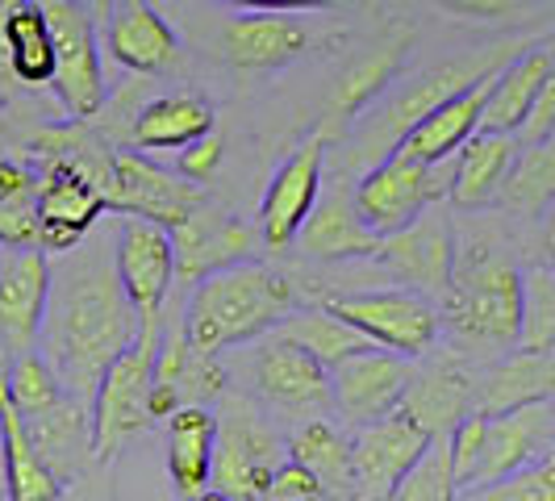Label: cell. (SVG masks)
<instances>
[{
    "label": "cell",
    "instance_id": "obj_1",
    "mask_svg": "<svg viewBox=\"0 0 555 501\" xmlns=\"http://www.w3.org/2000/svg\"><path fill=\"white\" fill-rule=\"evenodd\" d=\"M117 230H92L76 251L51 259V293L38 331V356L67 397L83 401L101 372L139 343V318L113 268Z\"/></svg>",
    "mask_w": 555,
    "mask_h": 501
},
{
    "label": "cell",
    "instance_id": "obj_2",
    "mask_svg": "<svg viewBox=\"0 0 555 501\" xmlns=\"http://www.w3.org/2000/svg\"><path fill=\"white\" fill-rule=\"evenodd\" d=\"M293 309H297V288L288 284V277L272 272L259 259L230 264L193 284V297L184 301V313H180L184 343L196 356L218 360L230 347L272 334Z\"/></svg>",
    "mask_w": 555,
    "mask_h": 501
},
{
    "label": "cell",
    "instance_id": "obj_3",
    "mask_svg": "<svg viewBox=\"0 0 555 501\" xmlns=\"http://www.w3.org/2000/svg\"><path fill=\"white\" fill-rule=\"evenodd\" d=\"M439 326L460 343L473 347H509L518 334V309H522V272L493 247H460L455 239V264L439 297Z\"/></svg>",
    "mask_w": 555,
    "mask_h": 501
},
{
    "label": "cell",
    "instance_id": "obj_4",
    "mask_svg": "<svg viewBox=\"0 0 555 501\" xmlns=\"http://www.w3.org/2000/svg\"><path fill=\"white\" fill-rule=\"evenodd\" d=\"M509 59H514V51H509V47H498V51H476V55H468V59L430 67L426 76H417L414 84H405L401 92H392L389 101L363 121L360 155L372 159V167L380 164V159H389L392 151L401 146V139L414 130L426 113L439 110L443 101L460 97V92H468L473 84L489 80V76L501 72Z\"/></svg>",
    "mask_w": 555,
    "mask_h": 501
},
{
    "label": "cell",
    "instance_id": "obj_5",
    "mask_svg": "<svg viewBox=\"0 0 555 501\" xmlns=\"http://www.w3.org/2000/svg\"><path fill=\"white\" fill-rule=\"evenodd\" d=\"M326 313L347 322L363 343L376 351H389L397 360H417L439 338V309L426 297L401 293V288H367V293H343L326 301Z\"/></svg>",
    "mask_w": 555,
    "mask_h": 501
},
{
    "label": "cell",
    "instance_id": "obj_6",
    "mask_svg": "<svg viewBox=\"0 0 555 501\" xmlns=\"http://www.w3.org/2000/svg\"><path fill=\"white\" fill-rule=\"evenodd\" d=\"M447 193H451V159L447 164H414V159L389 155L363 171L351 205L376 239H389L417 222L426 209H435L439 201H447Z\"/></svg>",
    "mask_w": 555,
    "mask_h": 501
},
{
    "label": "cell",
    "instance_id": "obj_7",
    "mask_svg": "<svg viewBox=\"0 0 555 501\" xmlns=\"http://www.w3.org/2000/svg\"><path fill=\"white\" fill-rule=\"evenodd\" d=\"M280 468V439L247 401H225L218 435H214V464L209 485L225 501H263Z\"/></svg>",
    "mask_w": 555,
    "mask_h": 501
},
{
    "label": "cell",
    "instance_id": "obj_8",
    "mask_svg": "<svg viewBox=\"0 0 555 501\" xmlns=\"http://www.w3.org/2000/svg\"><path fill=\"white\" fill-rule=\"evenodd\" d=\"M151 381H155V343L139 338L130 351L101 372L92 389V455L113 460L151 422Z\"/></svg>",
    "mask_w": 555,
    "mask_h": 501
},
{
    "label": "cell",
    "instance_id": "obj_9",
    "mask_svg": "<svg viewBox=\"0 0 555 501\" xmlns=\"http://www.w3.org/2000/svg\"><path fill=\"white\" fill-rule=\"evenodd\" d=\"M113 268H117L126 301L139 318V338L159 343V318H164L167 293L176 284L171 239H167L164 226L121 218L117 239H113Z\"/></svg>",
    "mask_w": 555,
    "mask_h": 501
},
{
    "label": "cell",
    "instance_id": "obj_10",
    "mask_svg": "<svg viewBox=\"0 0 555 501\" xmlns=\"http://www.w3.org/2000/svg\"><path fill=\"white\" fill-rule=\"evenodd\" d=\"M42 17L51 29V47H55V84L59 105L67 110L72 121L96 117L105 101V76H101V51H96V29L88 9L76 0H51L42 4Z\"/></svg>",
    "mask_w": 555,
    "mask_h": 501
},
{
    "label": "cell",
    "instance_id": "obj_11",
    "mask_svg": "<svg viewBox=\"0 0 555 501\" xmlns=\"http://www.w3.org/2000/svg\"><path fill=\"white\" fill-rule=\"evenodd\" d=\"M34 209H38V251H47L51 259L80 247L109 214L105 196L67 159H42V171H34Z\"/></svg>",
    "mask_w": 555,
    "mask_h": 501
},
{
    "label": "cell",
    "instance_id": "obj_12",
    "mask_svg": "<svg viewBox=\"0 0 555 501\" xmlns=\"http://www.w3.org/2000/svg\"><path fill=\"white\" fill-rule=\"evenodd\" d=\"M372 259H376L380 272H389L401 284V293H414L426 301L443 297L447 280H451V264H455V230H451L443 209L435 205L405 230L380 239Z\"/></svg>",
    "mask_w": 555,
    "mask_h": 501
},
{
    "label": "cell",
    "instance_id": "obj_13",
    "mask_svg": "<svg viewBox=\"0 0 555 501\" xmlns=\"http://www.w3.org/2000/svg\"><path fill=\"white\" fill-rule=\"evenodd\" d=\"M201 189L180 180L176 171L155 167L151 159H142L134 151H117L113 155V189H109V209L139 218L151 226H171L189 222L201 209Z\"/></svg>",
    "mask_w": 555,
    "mask_h": 501
},
{
    "label": "cell",
    "instance_id": "obj_14",
    "mask_svg": "<svg viewBox=\"0 0 555 501\" xmlns=\"http://www.w3.org/2000/svg\"><path fill=\"white\" fill-rule=\"evenodd\" d=\"M426 447L430 439L401 414L360 426L351 435V501H385Z\"/></svg>",
    "mask_w": 555,
    "mask_h": 501
},
{
    "label": "cell",
    "instance_id": "obj_15",
    "mask_svg": "<svg viewBox=\"0 0 555 501\" xmlns=\"http://www.w3.org/2000/svg\"><path fill=\"white\" fill-rule=\"evenodd\" d=\"M250 385L263 401H272L276 410H293V414L331 406V372L276 331L255 338Z\"/></svg>",
    "mask_w": 555,
    "mask_h": 501
},
{
    "label": "cell",
    "instance_id": "obj_16",
    "mask_svg": "<svg viewBox=\"0 0 555 501\" xmlns=\"http://www.w3.org/2000/svg\"><path fill=\"white\" fill-rule=\"evenodd\" d=\"M51 293V255L38 247H0V343L17 360L38 351V331Z\"/></svg>",
    "mask_w": 555,
    "mask_h": 501
},
{
    "label": "cell",
    "instance_id": "obj_17",
    "mask_svg": "<svg viewBox=\"0 0 555 501\" xmlns=\"http://www.w3.org/2000/svg\"><path fill=\"white\" fill-rule=\"evenodd\" d=\"M552 447H555L552 401L527 406V410H514V414H501V418H485L480 455H476V468L464 489L493 485V480H505V476L522 473L530 464L547 460Z\"/></svg>",
    "mask_w": 555,
    "mask_h": 501
},
{
    "label": "cell",
    "instance_id": "obj_18",
    "mask_svg": "<svg viewBox=\"0 0 555 501\" xmlns=\"http://www.w3.org/2000/svg\"><path fill=\"white\" fill-rule=\"evenodd\" d=\"M414 368L410 360H397L389 351H363L338 363L331 372V406L347 418L356 431L372 426L380 418L397 414L405 385H410Z\"/></svg>",
    "mask_w": 555,
    "mask_h": 501
},
{
    "label": "cell",
    "instance_id": "obj_19",
    "mask_svg": "<svg viewBox=\"0 0 555 501\" xmlns=\"http://www.w3.org/2000/svg\"><path fill=\"white\" fill-rule=\"evenodd\" d=\"M167 239H171L176 280H184V284H201L230 264H247L259 247V234L243 218L209 214V209H196L189 222L171 226Z\"/></svg>",
    "mask_w": 555,
    "mask_h": 501
},
{
    "label": "cell",
    "instance_id": "obj_20",
    "mask_svg": "<svg viewBox=\"0 0 555 501\" xmlns=\"http://www.w3.org/2000/svg\"><path fill=\"white\" fill-rule=\"evenodd\" d=\"M318 193H322V134L309 139L301 151H293L272 176L259 205V243L272 251L288 247L313 214Z\"/></svg>",
    "mask_w": 555,
    "mask_h": 501
},
{
    "label": "cell",
    "instance_id": "obj_21",
    "mask_svg": "<svg viewBox=\"0 0 555 501\" xmlns=\"http://www.w3.org/2000/svg\"><path fill=\"white\" fill-rule=\"evenodd\" d=\"M29 447L38 451V460L47 464V473L59 485H72L76 476L88 468L92 460V418H88V401L63 397L47 414L22 418Z\"/></svg>",
    "mask_w": 555,
    "mask_h": 501
},
{
    "label": "cell",
    "instance_id": "obj_22",
    "mask_svg": "<svg viewBox=\"0 0 555 501\" xmlns=\"http://www.w3.org/2000/svg\"><path fill=\"white\" fill-rule=\"evenodd\" d=\"M555 389V360L552 351H514L493 363L473 385V410L485 418L514 414L527 406L552 401Z\"/></svg>",
    "mask_w": 555,
    "mask_h": 501
},
{
    "label": "cell",
    "instance_id": "obj_23",
    "mask_svg": "<svg viewBox=\"0 0 555 501\" xmlns=\"http://www.w3.org/2000/svg\"><path fill=\"white\" fill-rule=\"evenodd\" d=\"M397 414L414 422L426 439H447L460 418L473 414V376L455 363H435L426 372H414Z\"/></svg>",
    "mask_w": 555,
    "mask_h": 501
},
{
    "label": "cell",
    "instance_id": "obj_24",
    "mask_svg": "<svg viewBox=\"0 0 555 501\" xmlns=\"http://www.w3.org/2000/svg\"><path fill=\"white\" fill-rule=\"evenodd\" d=\"M489 80L473 84L468 92H460V97L443 101L439 110L426 113L392 155L414 159V164H447V159H455L460 146L473 134H480V110H485V97H489Z\"/></svg>",
    "mask_w": 555,
    "mask_h": 501
},
{
    "label": "cell",
    "instance_id": "obj_25",
    "mask_svg": "<svg viewBox=\"0 0 555 501\" xmlns=\"http://www.w3.org/2000/svg\"><path fill=\"white\" fill-rule=\"evenodd\" d=\"M547 80H555L552 51L547 47L518 51L489 80V97H485V110H480V134H505L509 139L522 126V117H527V110L534 105V97L543 92Z\"/></svg>",
    "mask_w": 555,
    "mask_h": 501
},
{
    "label": "cell",
    "instance_id": "obj_26",
    "mask_svg": "<svg viewBox=\"0 0 555 501\" xmlns=\"http://www.w3.org/2000/svg\"><path fill=\"white\" fill-rule=\"evenodd\" d=\"M109 55L139 72V76H155V72H167L176 63V34L164 17L142 4V0H126V4H113L109 9Z\"/></svg>",
    "mask_w": 555,
    "mask_h": 501
},
{
    "label": "cell",
    "instance_id": "obj_27",
    "mask_svg": "<svg viewBox=\"0 0 555 501\" xmlns=\"http://www.w3.org/2000/svg\"><path fill=\"white\" fill-rule=\"evenodd\" d=\"M306 26L288 13H238L222 29L225 59L234 67H250V72L280 67V63L297 59L306 51Z\"/></svg>",
    "mask_w": 555,
    "mask_h": 501
},
{
    "label": "cell",
    "instance_id": "obj_28",
    "mask_svg": "<svg viewBox=\"0 0 555 501\" xmlns=\"http://www.w3.org/2000/svg\"><path fill=\"white\" fill-rule=\"evenodd\" d=\"M293 243L306 251L309 259L334 264V259H372L380 239L360 222L351 196L338 193V196H326L322 205H313V214L306 218L301 234Z\"/></svg>",
    "mask_w": 555,
    "mask_h": 501
},
{
    "label": "cell",
    "instance_id": "obj_29",
    "mask_svg": "<svg viewBox=\"0 0 555 501\" xmlns=\"http://www.w3.org/2000/svg\"><path fill=\"white\" fill-rule=\"evenodd\" d=\"M518 146L505 134H473L460 146V155L451 159V193L447 201H455L460 209H480L489 201H498L501 184L514 167Z\"/></svg>",
    "mask_w": 555,
    "mask_h": 501
},
{
    "label": "cell",
    "instance_id": "obj_30",
    "mask_svg": "<svg viewBox=\"0 0 555 501\" xmlns=\"http://www.w3.org/2000/svg\"><path fill=\"white\" fill-rule=\"evenodd\" d=\"M214 435L218 418L205 406H180L167 426V468L180 498H201L209 489V464H214Z\"/></svg>",
    "mask_w": 555,
    "mask_h": 501
},
{
    "label": "cell",
    "instance_id": "obj_31",
    "mask_svg": "<svg viewBox=\"0 0 555 501\" xmlns=\"http://www.w3.org/2000/svg\"><path fill=\"white\" fill-rule=\"evenodd\" d=\"M4 51L9 76L26 88H47L55 76V47L38 0H4Z\"/></svg>",
    "mask_w": 555,
    "mask_h": 501
},
{
    "label": "cell",
    "instance_id": "obj_32",
    "mask_svg": "<svg viewBox=\"0 0 555 501\" xmlns=\"http://www.w3.org/2000/svg\"><path fill=\"white\" fill-rule=\"evenodd\" d=\"M293 460L301 473L322 489L326 501H351V439L326 422V418H313L306 422L297 435H293Z\"/></svg>",
    "mask_w": 555,
    "mask_h": 501
},
{
    "label": "cell",
    "instance_id": "obj_33",
    "mask_svg": "<svg viewBox=\"0 0 555 501\" xmlns=\"http://www.w3.org/2000/svg\"><path fill=\"white\" fill-rule=\"evenodd\" d=\"M205 134H214V110L193 92H171L151 101L130 130L134 146L142 151H184Z\"/></svg>",
    "mask_w": 555,
    "mask_h": 501
},
{
    "label": "cell",
    "instance_id": "obj_34",
    "mask_svg": "<svg viewBox=\"0 0 555 501\" xmlns=\"http://www.w3.org/2000/svg\"><path fill=\"white\" fill-rule=\"evenodd\" d=\"M0 439H4V493L9 501H59L63 485L47 473V464L38 460V451L29 447L22 414H13L9 406L0 410Z\"/></svg>",
    "mask_w": 555,
    "mask_h": 501
},
{
    "label": "cell",
    "instance_id": "obj_35",
    "mask_svg": "<svg viewBox=\"0 0 555 501\" xmlns=\"http://www.w3.org/2000/svg\"><path fill=\"white\" fill-rule=\"evenodd\" d=\"M276 334H284L288 343H297L306 356L322 363L326 372H334L338 363H347L351 356H363V351H376L372 343H363L360 334L351 331L347 322H338L326 309H306V313H288L276 326Z\"/></svg>",
    "mask_w": 555,
    "mask_h": 501
},
{
    "label": "cell",
    "instance_id": "obj_36",
    "mask_svg": "<svg viewBox=\"0 0 555 501\" xmlns=\"http://www.w3.org/2000/svg\"><path fill=\"white\" fill-rule=\"evenodd\" d=\"M555 196V146L543 142V146H527L514 155V167L501 184L498 201L514 214H527V218H539L547 214Z\"/></svg>",
    "mask_w": 555,
    "mask_h": 501
},
{
    "label": "cell",
    "instance_id": "obj_37",
    "mask_svg": "<svg viewBox=\"0 0 555 501\" xmlns=\"http://www.w3.org/2000/svg\"><path fill=\"white\" fill-rule=\"evenodd\" d=\"M0 247H38V209H34V171L0 159Z\"/></svg>",
    "mask_w": 555,
    "mask_h": 501
},
{
    "label": "cell",
    "instance_id": "obj_38",
    "mask_svg": "<svg viewBox=\"0 0 555 501\" xmlns=\"http://www.w3.org/2000/svg\"><path fill=\"white\" fill-rule=\"evenodd\" d=\"M555 343V280L547 268L522 272V309H518V351H552Z\"/></svg>",
    "mask_w": 555,
    "mask_h": 501
},
{
    "label": "cell",
    "instance_id": "obj_39",
    "mask_svg": "<svg viewBox=\"0 0 555 501\" xmlns=\"http://www.w3.org/2000/svg\"><path fill=\"white\" fill-rule=\"evenodd\" d=\"M63 397H67V393L59 385V376L51 372V363L42 360L38 351L13 360V372H9V410H13V414H22V418L47 414Z\"/></svg>",
    "mask_w": 555,
    "mask_h": 501
},
{
    "label": "cell",
    "instance_id": "obj_40",
    "mask_svg": "<svg viewBox=\"0 0 555 501\" xmlns=\"http://www.w3.org/2000/svg\"><path fill=\"white\" fill-rule=\"evenodd\" d=\"M385 501H455V480H451V464H447V439H430L410 473L392 485Z\"/></svg>",
    "mask_w": 555,
    "mask_h": 501
},
{
    "label": "cell",
    "instance_id": "obj_41",
    "mask_svg": "<svg viewBox=\"0 0 555 501\" xmlns=\"http://www.w3.org/2000/svg\"><path fill=\"white\" fill-rule=\"evenodd\" d=\"M455 501H555V460H539L522 473L493 480V485H476V489H460Z\"/></svg>",
    "mask_w": 555,
    "mask_h": 501
},
{
    "label": "cell",
    "instance_id": "obj_42",
    "mask_svg": "<svg viewBox=\"0 0 555 501\" xmlns=\"http://www.w3.org/2000/svg\"><path fill=\"white\" fill-rule=\"evenodd\" d=\"M401 59H405V42H397L389 51H376V55L363 59L360 67H351L343 88H338V97H334V113H360L367 105V97H376L389 84Z\"/></svg>",
    "mask_w": 555,
    "mask_h": 501
},
{
    "label": "cell",
    "instance_id": "obj_43",
    "mask_svg": "<svg viewBox=\"0 0 555 501\" xmlns=\"http://www.w3.org/2000/svg\"><path fill=\"white\" fill-rule=\"evenodd\" d=\"M555 134V80L543 84V92L534 97V105L527 110L522 117V126L509 134L518 151H527V146H543V142H552Z\"/></svg>",
    "mask_w": 555,
    "mask_h": 501
},
{
    "label": "cell",
    "instance_id": "obj_44",
    "mask_svg": "<svg viewBox=\"0 0 555 501\" xmlns=\"http://www.w3.org/2000/svg\"><path fill=\"white\" fill-rule=\"evenodd\" d=\"M218 167H222V139H214V134H205L180 151V180H189V184L214 180Z\"/></svg>",
    "mask_w": 555,
    "mask_h": 501
},
{
    "label": "cell",
    "instance_id": "obj_45",
    "mask_svg": "<svg viewBox=\"0 0 555 501\" xmlns=\"http://www.w3.org/2000/svg\"><path fill=\"white\" fill-rule=\"evenodd\" d=\"M263 501H326V498H322V489H318L297 464H280L276 476H272V485H268V493H263Z\"/></svg>",
    "mask_w": 555,
    "mask_h": 501
},
{
    "label": "cell",
    "instance_id": "obj_46",
    "mask_svg": "<svg viewBox=\"0 0 555 501\" xmlns=\"http://www.w3.org/2000/svg\"><path fill=\"white\" fill-rule=\"evenodd\" d=\"M447 13H476V17H489V13H518V4H485V0H476V4H443Z\"/></svg>",
    "mask_w": 555,
    "mask_h": 501
},
{
    "label": "cell",
    "instance_id": "obj_47",
    "mask_svg": "<svg viewBox=\"0 0 555 501\" xmlns=\"http://www.w3.org/2000/svg\"><path fill=\"white\" fill-rule=\"evenodd\" d=\"M9 372H13V356H9L4 343H0V410L9 406Z\"/></svg>",
    "mask_w": 555,
    "mask_h": 501
},
{
    "label": "cell",
    "instance_id": "obj_48",
    "mask_svg": "<svg viewBox=\"0 0 555 501\" xmlns=\"http://www.w3.org/2000/svg\"><path fill=\"white\" fill-rule=\"evenodd\" d=\"M193 501H225L222 493H214V489H205V493H201V498H193Z\"/></svg>",
    "mask_w": 555,
    "mask_h": 501
},
{
    "label": "cell",
    "instance_id": "obj_49",
    "mask_svg": "<svg viewBox=\"0 0 555 501\" xmlns=\"http://www.w3.org/2000/svg\"><path fill=\"white\" fill-rule=\"evenodd\" d=\"M0 493H4V439H0Z\"/></svg>",
    "mask_w": 555,
    "mask_h": 501
}]
</instances>
